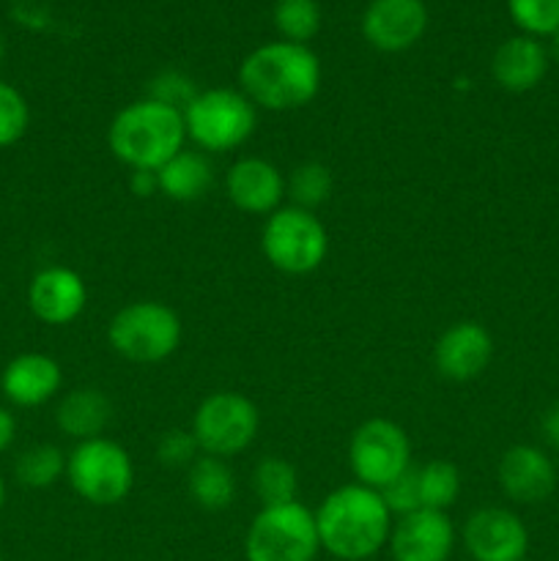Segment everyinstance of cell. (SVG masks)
Instances as JSON below:
<instances>
[{"label": "cell", "instance_id": "cell-4", "mask_svg": "<svg viewBox=\"0 0 559 561\" xmlns=\"http://www.w3.org/2000/svg\"><path fill=\"white\" fill-rule=\"evenodd\" d=\"M107 340L121 359L135 365H157L179 351L181 318L164 301H132L110 318Z\"/></svg>", "mask_w": 559, "mask_h": 561}, {"label": "cell", "instance_id": "cell-29", "mask_svg": "<svg viewBox=\"0 0 559 561\" xmlns=\"http://www.w3.org/2000/svg\"><path fill=\"white\" fill-rule=\"evenodd\" d=\"M27 124H31V110H27L25 96L0 80V148H9L25 137Z\"/></svg>", "mask_w": 559, "mask_h": 561}, {"label": "cell", "instance_id": "cell-39", "mask_svg": "<svg viewBox=\"0 0 559 561\" xmlns=\"http://www.w3.org/2000/svg\"><path fill=\"white\" fill-rule=\"evenodd\" d=\"M0 561H3V557H0Z\"/></svg>", "mask_w": 559, "mask_h": 561}, {"label": "cell", "instance_id": "cell-19", "mask_svg": "<svg viewBox=\"0 0 559 561\" xmlns=\"http://www.w3.org/2000/svg\"><path fill=\"white\" fill-rule=\"evenodd\" d=\"M548 64L551 58L540 38L521 33V36H510L507 42L499 44L491 58V77L504 91L526 93L540 85Z\"/></svg>", "mask_w": 559, "mask_h": 561}, {"label": "cell", "instance_id": "cell-28", "mask_svg": "<svg viewBox=\"0 0 559 561\" xmlns=\"http://www.w3.org/2000/svg\"><path fill=\"white\" fill-rule=\"evenodd\" d=\"M507 11L526 36H554L559 31V0H507Z\"/></svg>", "mask_w": 559, "mask_h": 561}, {"label": "cell", "instance_id": "cell-25", "mask_svg": "<svg viewBox=\"0 0 559 561\" xmlns=\"http://www.w3.org/2000/svg\"><path fill=\"white\" fill-rule=\"evenodd\" d=\"M417 485H420V507L447 513L460 493V471L449 460H431L417 466Z\"/></svg>", "mask_w": 559, "mask_h": 561}, {"label": "cell", "instance_id": "cell-38", "mask_svg": "<svg viewBox=\"0 0 559 561\" xmlns=\"http://www.w3.org/2000/svg\"><path fill=\"white\" fill-rule=\"evenodd\" d=\"M3 55H5V42H3V33H0V64H3Z\"/></svg>", "mask_w": 559, "mask_h": 561}, {"label": "cell", "instance_id": "cell-24", "mask_svg": "<svg viewBox=\"0 0 559 561\" xmlns=\"http://www.w3.org/2000/svg\"><path fill=\"white\" fill-rule=\"evenodd\" d=\"M14 474L20 485L33 488V491L53 488L60 477H66V455L55 444H33L20 453Z\"/></svg>", "mask_w": 559, "mask_h": 561}, {"label": "cell", "instance_id": "cell-26", "mask_svg": "<svg viewBox=\"0 0 559 561\" xmlns=\"http://www.w3.org/2000/svg\"><path fill=\"white\" fill-rule=\"evenodd\" d=\"M332 173H329L327 164L301 162L285 179V197L290 201V206L316 211L332 197Z\"/></svg>", "mask_w": 559, "mask_h": 561}, {"label": "cell", "instance_id": "cell-16", "mask_svg": "<svg viewBox=\"0 0 559 561\" xmlns=\"http://www.w3.org/2000/svg\"><path fill=\"white\" fill-rule=\"evenodd\" d=\"M493 359V337L482 323L458 321L433 345V365L447 381H475Z\"/></svg>", "mask_w": 559, "mask_h": 561}, {"label": "cell", "instance_id": "cell-30", "mask_svg": "<svg viewBox=\"0 0 559 561\" xmlns=\"http://www.w3.org/2000/svg\"><path fill=\"white\" fill-rule=\"evenodd\" d=\"M157 458L159 463L168 466V469H181V466L190 469V466L201 458V447H197L192 431H181V427H175V431H168L162 438H159Z\"/></svg>", "mask_w": 559, "mask_h": 561}, {"label": "cell", "instance_id": "cell-33", "mask_svg": "<svg viewBox=\"0 0 559 561\" xmlns=\"http://www.w3.org/2000/svg\"><path fill=\"white\" fill-rule=\"evenodd\" d=\"M129 186L137 197H151L159 192V179L153 170H132Z\"/></svg>", "mask_w": 559, "mask_h": 561}, {"label": "cell", "instance_id": "cell-27", "mask_svg": "<svg viewBox=\"0 0 559 561\" xmlns=\"http://www.w3.org/2000/svg\"><path fill=\"white\" fill-rule=\"evenodd\" d=\"M274 27L280 31L283 42L307 44L321 31V5L316 0H277Z\"/></svg>", "mask_w": 559, "mask_h": 561}, {"label": "cell", "instance_id": "cell-6", "mask_svg": "<svg viewBox=\"0 0 559 561\" xmlns=\"http://www.w3.org/2000/svg\"><path fill=\"white\" fill-rule=\"evenodd\" d=\"M66 480L82 502L115 507L135 488V463L118 442L99 436L80 442L66 455Z\"/></svg>", "mask_w": 559, "mask_h": 561}, {"label": "cell", "instance_id": "cell-7", "mask_svg": "<svg viewBox=\"0 0 559 561\" xmlns=\"http://www.w3.org/2000/svg\"><path fill=\"white\" fill-rule=\"evenodd\" d=\"M318 551L316 513L301 502L261 507L244 537L247 561H316Z\"/></svg>", "mask_w": 559, "mask_h": 561}, {"label": "cell", "instance_id": "cell-31", "mask_svg": "<svg viewBox=\"0 0 559 561\" xmlns=\"http://www.w3.org/2000/svg\"><path fill=\"white\" fill-rule=\"evenodd\" d=\"M146 96L157 99V102L162 104H170V107L184 113L186 104L197 96V91H195V82H192L190 77L181 75V71H162V75L151 82Z\"/></svg>", "mask_w": 559, "mask_h": 561}, {"label": "cell", "instance_id": "cell-10", "mask_svg": "<svg viewBox=\"0 0 559 561\" xmlns=\"http://www.w3.org/2000/svg\"><path fill=\"white\" fill-rule=\"evenodd\" d=\"M349 466L356 482L384 491L411 469V442L403 427L384 416L362 422L349 442Z\"/></svg>", "mask_w": 559, "mask_h": 561}, {"label": "cell", "instance_id": "cell-22", "mask_svg": "<svg viewBox=\"0 0 559 561\" xmlns=\"http://www.w3.org/2000/svg\"><path fill=\"white\" fill-rule=\"evenodd\" d=\"M186 491H190V499L201 510L223 513L236 499V474L230 471L228 460L201 455L186 469Z\"/></svg>", "mask_w": 559, "mask_h": 561}, {"label": "cell", "instance_id": "cell-20", "mask_svg": "<svg viewBox=\"0 0 559 561\" xmlns=\"http://www.w3.org/2000/svg\"><path fill=\"white\" fill-rule=\"evenodd\" d=\"M113 422V403L96 387H80L64 394L55 409V425L64 436L80 442L99 438Z\"/></svg>", "mask_w": 559, "mask_h": 561}, {"label": "cell", "instance_id": "cell-5", "mask_svg": "<svg viewBox=\"0 0 559 561\" xmlns=\"http://www.w3.org/2000/svg\"><path fill=\"white\" fill-rule=\"evenodd\" d=\"M186 140L206 153H228L244 146L258 126V107L236 88H208L184 110Z\"/></svg>", "mask_w": 559, "mask_h": 561}, {"label": "cell", "instance_id": "cell-2", "mask_svg": "<svg viewBox=\"0 0 559 561\" xmlns=\"http://www.w3.org/2000/svg\"><path fill=\"white\" fill-rule=\"evenodd\" d=\"M392 513L381 493L349 482L329 493L316 510L318 540L329 557L340 561H367L376 557L392 535Z\"/></svg>", "mask_w": 559, "mask_h": 561}, {"label": "cell", "instance_id": "cell-11", "mask_svg": "<svg viewBox=\"0 0 559 561\" xmlns=\"http://www.w3.org/2000/svg\"><path fill=\"white\" fill-rule=\"evenodd\" d=\"M464 548L475 561H524L529 551L526 524L504 507H480L466 518Z\"/></svg>", "mask_w": 559, "mask_h": 561}, {"label": "cell", "instance_id": "cell-1", "mask_svg": "<svg viewBox=\"0 0 559 561\" xmlns=\"http://www.w3.org/2000/svg\"><path fill=\"white\" fill-rule=\"evenodd\" d=\"M239 85L258 110L290 113L321 91V60L307 44H261L241 60Z\"/></svg>", "mask_w": 559, "mask_h": 561}, {"label": "cell", "instance_id": "cell-37", "mask_svg": "<svg viewBox=\"0 0 559 561\" xmlns=\"http://www.w3.org/2000/svg\"><path fill=\"white\" fill-rule=\"evenodd\" d=\"M3 504H5V482L3 477H0V510H3Z\"/></svg>", "mask_w": 559, "mask_h": 561}, {"label": "cell", "instance_id": "cell-9", "mask_svg": "<svg viewBox=\"0 0 559 561\" xmlns=\"http://www.w3.org/2000/svg\"><path fill=\"white\" fill-rule=\"evenodd\" d=\"M192 436L201 455L212 458H236L255 442L261 431V411L241 392H212L201 400L192 414Z\"/></svg>", "mask_w": 559, "mask_h": 561}, {"label": "cell", "instance_id": "cell-15", "mask_svg": "<svg viewBox=\"0 0 559 561\" xmlns=\"http://www.w3.org/2000/svg\"><path fill=\"white\" fill-rule=\"evenodd\" d=\"M225 195L230 206L252 217H269L285 201V175L277 164L261 157L236 159L225 173Z\"/></svg>", "mask_w": 559, "mask_h": 561}, {"label": "cell", "instance_id": "cell-36", "mask_svg": "<svg viewBox=\"0 0 559 561\" xmlns=\"http://www.w3.org/2000/svg\"><path fill=\"white\" fill-rule=\"evenodd\" d=\"M548 58H554L559 64V31L551 36V49H548Z\"/></svg>", "mask_w": 559, "mask_h": 561}, {"label": "cell", "instance_id": "cell-14", "mask_svg": "<svg viewBox=\"0 0 559 561\" xmlns=\"http://www.w3.org/2000/svg\"><path fill=\"white\" fill-rule=\"evenodd\" d=\"M427 27L422 0H373L362 14V36L381 53H403L414 47Z\"/></svg>", "mask_w": 559, "mask_h": 561}, {"label": "cell", "instance_id": "cell-32", "mask_svg": "<svg viewBox=\"0 0 559 561\" xmlns=\"http://www.w3.org/2000/svg\"><path fill=\"white\" fill-rule=\"evenodd\" d=\"M381 493L384 504L389 507V513L395 515H409L414 513V510H422L420 507V485H417V466H411L406 474H400L398 480L392 482V485H387Z\"/></svg>", "mask_w": 559, "mask_h": 561}, {"label": "cell", "instance_id": "cell-18", "mask_svg": "<svg viewBox=\"0 0 559 561\" xmlns=\"http://www.w3.org/2000/svg\"><path fill=\"white\" fill-rule=\"evenodd\" d=\"M64 387V370L47 354H20L5 365L0 389L5 400L20 409H36L49 403Z\"/></svg>", "mask_w": 559, "mask_h": 561}, {"label": "cell", "instance_id": "cell-34", "mask_svg": "<svg viewBox=\"0 0 559 561\" xmlns=\"http://www.w3.org/2000/svg\"><path fill=\"white\" fill-rule=\"evenodd\" d=\"M14 438H16L14 414H11L9 409H3V405H0V453H5V449L11 447V444H14Z\"/></svg>", "mask_w": 559, "mask_h": 561}, {"label": "cell", "instance_id": "cell-12", "mask_svg": "<svg viewBox=\"0 0 559 561\" xmlns=\"http://www.w3.org/2000/svg\"><path fill=\"white\" fill-rule=\"evenodd\" d=\"M387 546L392 561H447L455 548V526L447 513L414 510L395 520Z\"/></svg>", "mask_w": 559, "mask_h": 561}, {"label": "cell", "instance_id": "cell-8", "mask_svg": "<svg viewBox=\"0 0 559 561\" xmlns=\"http://www.w3.org/2000/svg\"><path fill=\"white\" fill-rule=\"evenodd\" d=\"M261 250L266 261L283 274H310L327 261L329 233L316 211L299 206H280L263 222Z\"/></svg>", "mask_w": 559, "mask_h": 561}, {"label": "cell", "instance_id": "cell-35", "mask_svg": "<svg viewBox=\"0 0 559 561\" xmlns=\"http://www.w3.org/2000/svg\"><path fill=\"white\" fill-rule=\"evenodd\" d=\"M543 436H546L548 444L559 447V403L548 409L546 416H543Z\"/></svg>", "mask_w": 559, "mask_h": 561}, {"label": "cell", "instance_id": "cell-21", "mask_svg": "<svg viewBox=\"0 0 559 561\" xmlns=\"http://www.w3.org/2000/svg\"><path fill=\"white\" fill-rule=\"evenodd\" d=\"M159 195L175 203H195L212 190L214 168L203 151H179L157 170Z\"/></svg>", "mask_w": 559, "mask_h": 561}, {"label": "cell", "instance_id": "cell-23", "mask_svg": "<svg viewBox=\"0 0 559 561\" xmlns=\"http://www.w3.org/2000/svg\"><path fill=\"white\" fill-rule=\"evenodd\" d=\"M252 491H255L261 507L299 502V474L285 458L266 455L252 469Z\"/></svg>", "mask_w": 559, "mask_h": 561}, {"label": "cell", "instance_id": "cell-3", "mask_svg": "<svg viewBox=\"0 0 559 561\" xmlns=\"http://www.w3.org/2000/svg\"><path fill=\"white\" fill-rule=\"evenodd\" d=\"M107 146L113 157L129 170H153L184 151V113L157 99H137L115 113L107 129Z\"/></svg>", "mask_w": 559, "mask_h": 561}, {"label": "cell", "instance_id": "cell-17", "mask_svg": "<svg viewBox=\"0 0 559 561\" xmlns=\"http://www.w3.org/2000/svg\"><path fill=\"white\" fill-rule=\"evenodd\" d=\"M88 305L85 279L66 266H47L31 279L27 307L47 327H66L77 321Z\"/></svg>", "mask_w": 559, "mask_h": 561}, {"label": "cell", "instance_id": "cell-13", "mask_svg": "<svg viewBox=\"0 0 559 561\" xmlns=\"http://www.w3.org/2000/svg\"><path fill=\"white\" fill-rule=\"evenodd\" d=\"M497 480L504 496L515 504H543L557 491V466L532 444H515L499 458Z\"/></svg>", "mask_w": 559, "mask_h": 561}]
</instances>
